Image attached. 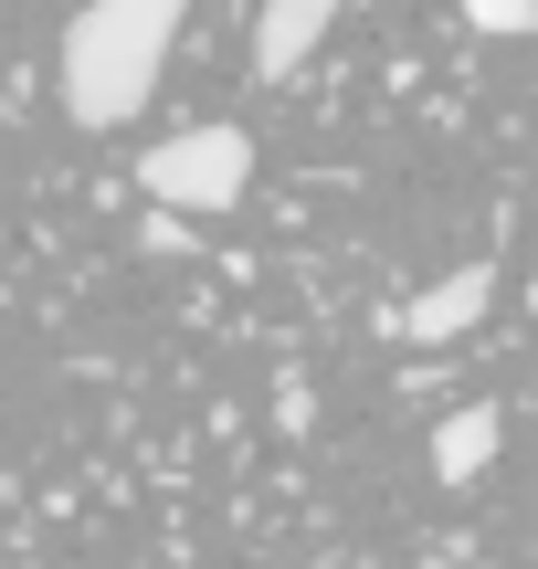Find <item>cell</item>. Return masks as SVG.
I'll return each instance as SVG.
<instances>
[{
	"instance_id": "1",
	"label": "cell",
	"mask_w": 538,
	"mask_h": 569,
	"mask_svg": "<svg viewBox=\"0 0 538 569\" xmlns=\"http://www.w3.org/2000/svg\"><path fill=\"white\" fill-rule=\"evenodd\" d=\"M190 0H84L74 21H63V117L74 127H127L148 106V84L169 74V42H180Z\"/></svg>"
},
{
	"instance_id": "2",
	"label": "cell",
	"mask_w": 538,
	"mask_h": 569,
	"mask_svg": "<svg viewBox=\"0 0 538 569\" xmlns=\"http://www.w3.org/2000/svg\"><path fill=\"white\" fill-rule=\"evenodd\" d=\"M138 190H148V211H232L253 190V138L243 127H180V138H159L138 159Z\"/></svg>"
},
{
	"instance_id": "3",
	"label": "cell",
	"mask_w": 538,
	"mask_h": 569,
	"mask_svg": "<svg viewBox=\"0 0 538 569\" xmlns=\"http://www.w3.org/2000/svg\"><path fill=\"white\" fill-rule=\"evenodd\" d=\"M486 306H497V264H455L444 284H422V296H401V338L412 348H455L465 327H486Z\"/></svg>"
},
{
	"instance_id": "4",
	"label": "cell",
	"mask_w": 538,
	"mask_h": 569,
	"mask_svg": "<svg viewBox=\"0 0 538 569\" xmlns=\"http://www.w3.org/2000/svg\"><path fill=\"white\" fill-rule=\"evenodd\" d=\"M338 11H349V0H265V21H253V74L296 84L317 63V42L338 32Z\"/></svg>"
},
{
	"instance_id": "5",
	"label": "cell",
	"mask_w": 538,
	"mask_h": 569,
	"mask_svg": "<svg viewBox=\"0 0 538 569\" xmlns=\"http://www.w3.org/2000/svg\"><path fill=\"white\" fill-rule=\"evenodd\" d=\"M497 443H507L497 411H444V432H434V486H476V475L497 465Z\"/></svg>"
},
{
	"instance_id": "6",
	"label": "cell",
	"mask_w": 538,
	"mask_h": 569,
	"mask_svg": "<svg viewBox=\"0 0 538 569\" xmlns=\"http://www.w3.org/2000/svg\"><path fill=\"white\" fill-rule=\"evenodd\" d=\"M465 21H476L486 42H518V32H538V0H455Z\"/></svg>"
},
{
	"instance_id": "7",
	"label": "cell",
	"mask_w": 538,
	"mask_h": 569,
	"mask_svg": "<svg viewBox=\"0 0 538 569\" xmlns=\"http://www.w3.org/2000/svg\"><path fill=\"white\" fill-rule=\"evenodd\" d=\"M138 243H148V253H201V243H190V222H180V211H148V232H138Z\"/></svg>"
}]
</instances>
